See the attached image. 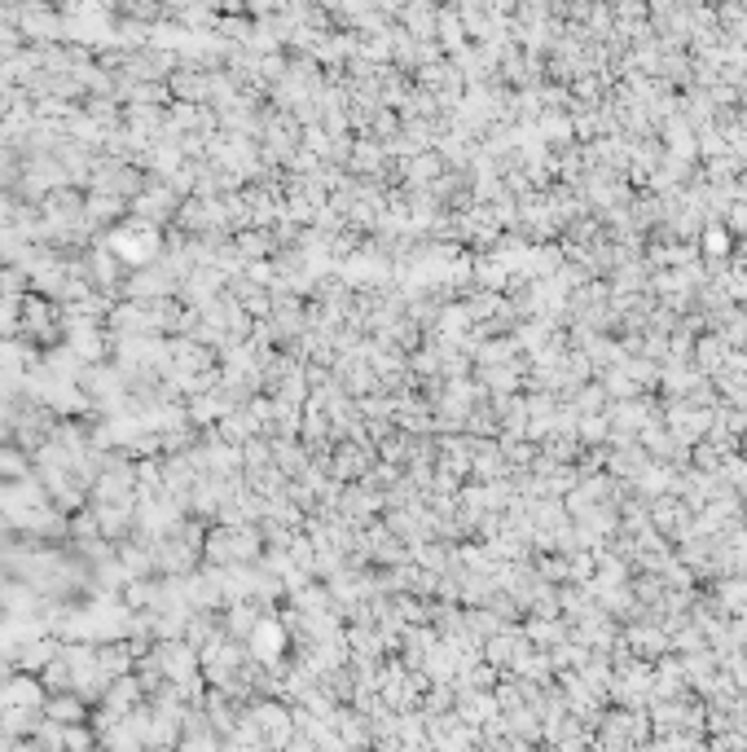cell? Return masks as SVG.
I'll return each instance as SVG.
<instances>
[{"label":"cell","mask_w":747,"mask_h":752,"mask_svg":"<svg viewBox=\"0 0 747 752\" xmlns=\"http://www.w3.org/2000/svg\"><path fill=\"white\" fill-rule=\"evenodd\" d=\"M0 700H5V709H36V704L44 700V691H40L36 678H9L5 691H0Z\"/></svg>","instance_id":"cell-1"},{"label":"cell","mask_w":747,"mask_h":752,"mask_svg":"<svg viewBox=\"0 0 747 752\" xmlns=\"http://www.w3.org/2000/svg\"><path fill=\"white\" fill-rule=\"evenodd\" d=\"M49 717H53V722H80L84 704L71 700V695H62V700H49Z\"/></svg>","instance_id":"cell-2"}]
</instances>
